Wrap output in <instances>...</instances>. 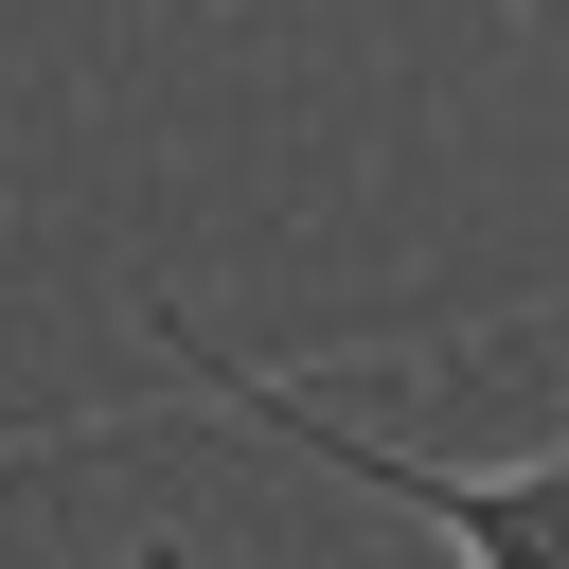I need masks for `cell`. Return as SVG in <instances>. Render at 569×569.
<instances>
[{"label": "cell", "instance_id": "cell-2", "mask_svg": "<svg viewBox=\"0 0 569 569\" xmlns=\"http://www.w3.org/2000/svg\"><path fill=\"white\" fill-rule=\"evenodd\" d=\"M142 569H178V551H142Z\"/></svg>", "mask_w": 569, "mask_h": 569}, {"label": "cell", "instance_id": "cell-1", "mask_svg": "<svg viewBox=\"0 0 569 569\" xmlns=\"http://www.w3.org/2000/svg\"><path fill=\"white\" fill-rule=\"evenodd\" d=\"M196 373H213V391H231L249 427H284L302 462H338V480H373V498H409L427 533H462L480 569H569V445H551L533 480H462V462H427V445H373V427H320V409H302L284 373H231V356H196Z\"/></svg>", "mask_w": 569, "mask_h": 569}]
</instances>
